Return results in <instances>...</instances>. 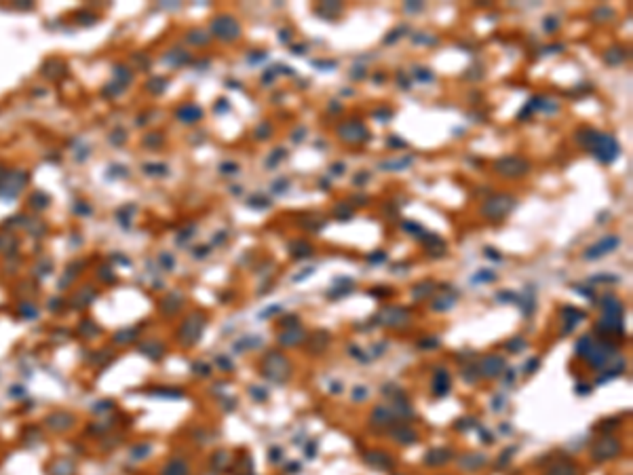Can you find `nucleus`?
<instances>
[{
    "mask_svg": "<svg viewBox=\"0 0 633 475\" xmlns=\"http://www.w3.org/2000/svg\"><path fill=\"white\" fill-rule=\"evenodd\" d=\"M452 459V452L450 450H431L429 454H426V465H443V463H448Z\"/></svg>",
    "mask_w": 633,
    "mask_h": 475,
    "instance_id": "obj_14",
    "label": "nucleus"
},
{
    "mask_svg": "<svg viewBox=\"0 0 633 475\" xmlns=\"http://www.w3.org/2000/svg\"><path fill=\"white\" fill-rule=\"evenodd\" d=\"M619 452H621V444L615 437H604V440L595 442V444H593V448H591V454H593V459H595V461L615 459Z\"/></svg>",
    "mask_w": 633,
    "mask_h": 475,
    "instance_id": "obj_6",
    "label": "nucleus"
},
{
    "mask_svg": "<svg viewBox=\"0 0 633 475\" xmlns=\"http://www.w3.org/2000/svg\"><path fill=\"white\" fill-rule=\"evenodd\" d=\"M473 281H494V275H488V270H481V275H477Z\"/></svg>",
    "mask_w": 633,
    "mask_h": 475,
    "instance_id": "obj_25",
    "label": "nucleus"
},
{
    "mask_svg": "<svg viewBox=\"0 0 633 475\" xmlns=\"http://www.w3.org/2000/svg\"><path fill=\"white\" fill-rule=\"evenodd\" d=\"M283 156H285V150H283V148H279V150H276V152H274V156H272V161H270V158H268V165H270V167H274L276 163H279V161H281V158H283Z\"/></svg>",
    "mask_w": 633,
    "mask_h": 475,
    "instance_id": "obj_23",
    "label": "nucleus"
},
{
    "mask_svg": "<svg viewBox=\"0 0 633 475\" xmlns=\"http://www.w3.org/2000/svg\"><path fill=\"white\" fill-rule=\"evenodd\" d=\"M526 349V342L522 338H515V342H509V351H522Z\"/></svg>",
    "mask_w": 633,
    "mask_h": 475,
    "instance_id": "obj_24",
    "label": "nucleus"
},
{
    "mask_svg": "<svg viewBox=\"0 0 633 475\" xmlns=\"http://www.w3.org/2000/svg\"><path fill=\"white\" fill-rule=\"evenodd\" d=\"M289 249L293 253V258H308V253H312V247L304 241H293L289 243Z\"/></svg>",
    "mask_w": 633,
    "mask_h": 475,
    "instance_id": "obj_16",
    "label": "nucleus"
},
{
    "mask_svg": "<svg viewBox=\"0 0 633 475\" xmlns=\"http://www.w3.org/2000/svg\"><path fill=\"white\" fill-rule=\"evenodd\" d=\"M452 304H454V296H441L439 300L433 302V308L435 310H448Z\"/></svg>",
    "mask_w": 633,
    "mask_h": 475,
    "instance_id": "obj_19",
    "label": "nucleus"
},
{
    "mask_svg": "<svg viewBox=\"0 0 633 475\" xmlns=\"http://www.w3.org/2000/svg\"><path fill=\"white\" fill-rule=\"evenodd\" d=\"M617 245H619V239H617V236H604V239H600L595 245H591V247L585 251V258H587V260H598V258H602V255H606L608 251L617 249Z\"/></svg>",
    "mask_w": 633,
    "mask_h": 475,
    "instance_id": "obj_7",
    "label": "nucleus"
},
{
    "mask_svg": "<svg viewBox=\"0 0 633 475\" xmlns=\"http://www.w3.org/2000/svg\"><path fill=\"white\" fill-rule=\"evenodd\" d=\"M304 338H306V334H304L300 327H289V332H285V334L279 336V342H281L283 346H295V344H300Z\"/></svg>",
    "mask_w": 633,
    "mask_h": 475,
    "instance_id": "obj_12",
    "label": "nucleus"
},
{
    "mask_svg": "<svg viewBox=\"0 0 633 475\" xmlns=\"http://www.w3.org/2000/svg\"><path fill=\"white\" fill-rule=\"evenodd\" d=\"M555 26H560V24H555V22H551V17H547V22H545V28L547 30H553Z\"/></svg>",
    "mask_w": 633,
    "mask_h": 475,
    "instance_id": "obj_28",
    "label": "nucleus"
},
{
    "mask_svg": "<svg viewBox=\"0 0 633 475\" xmlns=\"http://www.w3.org/2000/svg\"><path fill=\"white\" fill-rule=\"evenodd\" d=\"M380 321L390 327H401V325H407L409 315L403 308H384L380 313Z\"/></svg>",
    "mask_w": 633,
    "mask_h": 475,
    "instance_id": "obj_8",
    "label": "nucleus"
},
{
    "mask_svg": "<svg viewBox=\"0 0 633 475\" xmlns=\"http://www.w3.org/2000/svg\"><path fill=\"white\" fill-rule=\"evenodd\" d=\"M357 393H352V399H365L367 397V393H365V389L363 387H359V389H355Z\"/></svg>",
    "mask_w": 633,
    "mask_h": 475,
    "instance_id": "obj_26",
    "label": "nucleus"
},
{
    "mask_svg": "<svg viewBox=\"0 0 633 475\" xmlns=\"http://www.w3.org/2000/svg\"><path fill=\"white\" fill-rule=\"evenodd\" d=\"M409 163V158H401V161H395V163H384L382 167H386V169H399V167H405Z\"/></svg>",
    "mask_w": 633,
    "mask_h": 475,
    "instance_id": "obj_22",
    "label": "nucleus"
},
{
    "mask_svg": "<svg viewBox=\"0 0 633 475\" xmlns=\"http://www.w3.org/2000/svg\"><path fill=\"white\" fill-rule=\"evenodd\" d=\"M262 372H264L266 378H270L272 382H285L289 378V361L283 357L281 353L272 351V353L266 355Z\"/></svg>",
    "mask_w": 633,
    "mask_h": 475,
    "instance_id": "obj_1",
    "label": "nucleus"
},
{
    "mask_svg": "<svg viewBox=\"0 0 633 475\" xmlns=\"http://www.w3.org/2000/svg\"><path fill=\"white\" fill-rule=\"evenodd\" d=\"M547 475H576V467L570 463H557L551 471H547Z\"/></svg>",
    "mask_w": 633,
    "mask_h": 475,
    "instance_id": "obj_18",
    "label": "nucleus"
},
{
    "mask_svg": "<svg viewBox=\"0 0 633 475\" xmlns=\"http://www.w3.org/2000/svg\"><path fill=\"white\" fill-rule=\"evenodd\" d=\"M528 169H530L528 161H524V158H519V156H502L494 163V171L502 177H509V180L524 177L528 173Z\"/></svg>",
    "mask_w": 633,
    "mask_h": 475,
    "instance_id": "obj_4",
    "label": "nucleus"
},
{
    "mask_svg": "<svg viewBox=\"0 0 633 475\" xmlns=\"http://www.w3.org/2000/svg\"><path fill=\"white\" fill-rule=\"evenodd\" d=\"M220 26H222V34H226V38H239L241 30H239V26H236V22H232V19L224 17V19H220L217 28H220Z\"/></svg>",
    "mask_w": 633,
    "mask_h": 475,
    "instance_id": "obj_15",
    "label": "nucleus"
},
{
    "mask_svg": "<svg viewBox=\"0 0 633 475\" xmlns=\"http://www.w3.org/2000/svg\"><path fill=\"white\" fill-rule=\"evenodd\" d=\"M388 144H390V146H405V142H399V140H395V135H393L390 140H388Z\"/></svg>",
    "mask_w": 633,
    "mask_h": 475,
    "instance_id": "obj_29",
    "label": "nucleus"
},
{
    "mask_svg": "<svg viewBox=\"0 0 633 475\" xmlns=\"http://www.w3.org/2000/svg\"><path fill=\"white\" fill-rule=\"evenodd\" d=\"M338 133H340V137L344 142H348V144H361V142H367L369 140V131H367V127L361 123V121H346V123H342L340 127H338Z\"/></svg>",
    "mask_w": 633,
    "mask_h": 475,
    "instance_id": "obj_5",
    "label": "nucleus"
},
{
    "mask_svg": "<svg viewBox=\"0 0 633 475\" xmlns=\"http://www.w3.org/2000/svg\"><path fill=\"white\" fill-rule=\"evenodd\" d=\"M502 368H505V359L502 357H498V355H490V357H486L483 361H481V374L483 376H490V378H496V376L502 372Z\"/></svg>",
    "mask_w": 633,
    "mask_h": 475,
    "instance_id": "obj_9",
    "label": "nucleus"
},
{
    "mask_svg": "<svg viewBox=\"0 0 633 475\" xmlns=\"http://www.w3.org/2000/svg\"><path fill=\"white\" fill-rule=\"evenodd\" d=\"M589 150L595 154L598 161H602V163H612V161L617 158V154H619V144H617V140H615L612 135H606V133H600V131H598L595 140H593V144H591Z\"/></svg>",
    "mask_w": 633,
    "mask_h": 475,
    "instance_id": "obj_3",
    "label": "nucleus"
},
{
    "mask_svg": "<svg viewBox=\"0 0 633 475\" xmlns=\"http://www.w3.org/2000/svg\"><path fill=\"white\" fill-rule=\"evenodd\" d=\"M433 391H435V395H437V397H443V395H448V391H450V374H448L445 370H439L437 374H435Z\"/></svg>",
    "mask_w": 633,
    "mask_h": 475,
    "instance_id": "obj_11",
    "label": "nucleus"
},
{
    "mask_svg": "<svg viewBox=\"0 0 633 475\" xmlns=\"http://www.w3.org/2000/svg\"><path fill=\"white\" fill-rule=\"evenodd\" d=\"M371 262H382L384 260V253L382 251H378V253H374V258H369Z\"/></svg>",
    "mask_w": 633,
    "mask_h": 475,
    "instance_id": "obj_27",
    "label": "nucleus"
},
{
    "mask_svg": "<svg viewBox=\"0 0 633 475\" xmlns=\"http://www.w3.org/2000/svg\"><path fill=\"white\" fill-rule=\"evenodd\" d=\"M625 57H627V55H625L623 49H612V51L606 55V62H608V64H621Z\"/></svg>",
    "mask_w": 633,
    "mask_h": 475,
    "instance_id": "obj_20",
    "label": "nucleus"
},
{
    "mask_svg": "<svg viewBox=\"0 0 633 475\" xmlns=\"http://www.w3.org/2000/svg\"><path fill=\"white\" fill-rule=\"evenodd\" d=\"M367 463L371 467H376V469H388V467H393V461H390V456L386 452H369L367 454Z\"/></svg>",
    "mask_w": 633,
    "mask_h": 475,
    "instance_id": "obj_13",
    "label": "nucleus"
},
{
    "mask_svg": "<svg viewBox=\"0 0 633 475\" xmlns=\"http://www.w3.org/2000/svg\"><path fill=\"white\" fill-rule=\"evenodd\" d=\"M371 418H374V423L376 425H388L390 423V418H393V410H388V408H384V406H380V408H376V412L371 414Z\"/></svg>",
    "mask_w": 633,
    "mask_h": 475,
    "instance_id": "obj_17",
    "label": "nucleus"
},
{
    "mask_svg": "<svg viewBox=\"0 0 633 475\" xmlns=\"http://www.w3.org/2000/svg\"><path fill=\"white\" fill-rule=\"evenodd\" d=\"M515 199L513 196H509V194H496V196H492V199H488L486 203H483V207H481V213H483V217H488V220H502L505 215H509L511 213V209L515 207Z\"/></svg>",
    "mask_w": 633,
    "mask_h": 475,
    "instance_id": "obj_2",
    "label": "nucleus"
},
{
    "mask_svg": "<svg viewBox=\"0 0 633 475\" xmlns=\"http://www.w3.org/2000/svg\"><path fill=\"white\" fill-rule=\"evenodd\" d=\"M390 435L395 437V442H399V444H414L418 440V433L414 431L409 425H397L390 431Z\"/></svg>",
    "mask_w": 633,
    "mask_h": 475,
    "instance_id": "obj_10",
    "label": "nucleus"
},
{
    "mask_svg": "<svg viewBox=\"0 0 633 475\" xmlns=\"http://www.w3.org/2000/svg\"><path fill=\"white\" fill-rule=\"evenodd\" d=\"M429 287H433V283H424V285H416V289H414V298L416 300H420V298H424V296H429L433 289H429Z\"/></svg>",
    "mask_w": 633,
    "mask_h": 475,
    "instance_id": "obj_21",
    "label": "nucleus"
}]
</instances>
